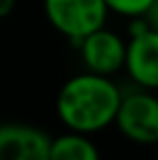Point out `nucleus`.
I'll return each mask as SVG.
<instances>
[{
  "label": "nucleus",
  "instance_id": "obj_8",
  "mask_svg": "<svg viewBox=\"0 0 158 160\" xmlns=\"http://www.w3.org/2000/svg\"><path fill=\"white\" fill-rule=\"evenodd\" d=\"M108 11L113 13H119L124 18H145L150 7L154 4V0H104Z\"/></svg>",
  "mask_w": 158,
  "mask_h": 160
},
{
  "label": "nucleus",
  "instance_id": "obj_5",
  "mask_svg": "<svg viewBox=\"0 0 158 160\" xmlns=\"http://www.w3.org/2000/svg\"><path fill=\"white\" fill-rule=\"evenodd\" d=\"M52 138L28 123H0V160H50Z\"/></svg>",
  "mask_w": 158,
  "mask_h": 160
},
{
  "label": "nucleus",
  "instance_id": "obj_6",
  "mask_svg": "<svg viewBox=\"0 0 158 160\" xmlns=\"http://www.w3.org/2000/svg\"><path fill=\"white\" fill-rule=\"evenodd\" d=\"M132 82L141 89H158V30L145 28L128 39L126 65Z\"/></svg>",
  "mask_w": 158,
  "mask_h": 160
},
{
  "label": "nucleus",
  "instance_id": "obj_3",
  "mask_svg": "<svg viewBox=\"0 0 158 160\" xmlns=\"http://www.w3.org/2000/svg\"><path fill=\"white\" fill-rule=\"evenodd\" d=\"M117 130L136 145L158 143V98L150 89L124 93L115 117Z\"/></svg>",
  "mask_w": 158,
  "mask_h": 160
},
{
  "label": "nucleus",
  "instance_id": "obj_1",
  "mask_svg": "<svg viewBox=\"0 0 158 160\" xmlns=\"http://www.w3.org/2000/svg\"><path fill=\"white\" fill-rule=\"evenodd\" d=\"M121 98V89L108 76L82 72L61 87L56 95V115L72 132L95 134L115 123Z\"/></svg>",
  "mask_w": 158,
  "mask_h": 160
},
{
  "label": "nucleus",
  "instance_id": "obj_4",
  "mask_svg": "<svg viewBox=\"0 0 158 160\" xmlns=\"http://www.w3.org/2000/svg\"><path fill=\"white\" fill-rule=\"evenodd\" d=\"M78 50L80 61L84 63L87 72L113 78L126 65L128 41H124L117 32H113L104 26L87 35L82 41H78Z\"/></svg>",
  "mask_w": 158,
  "mask_h": 160
},
{
  "label": "nucleus",
  "instance_id": "obj_10",
  "mask_svg": "<svg viewBox=\"0 0 158 160\" xmlns=\"http://www.w3.org/2000/svg\"><path fill=\"white\" fill-rule=\"evenodd\" d=\"M13 9H15V0H0V20L11 15Z\"/></svg>",
  "mask_w": 158,
  "mask_h": 160
},
{
  "label": "nucleus",
  "instance_id": "obj_9",
  "mask_svg": "<svg viewBox=\"0 0 158 160\" xmlns=\"http://www.w3.org/2000/svg\"><path fill=\"white\" fill-rule=\"evenodd\" d=\"M145 20L150 22V26H152V28H156V30H158V0H154V4L150 7Z\"/></svg>",
  "mask_w": 158,
  "mask_h": 160
},
{
  "label": "nucleus",
  "instance_id": "obj_7",
  "mask_svg": "<svg viewBox=\"0 0 158 160\" xmlns=\"http://www.w3.org/2000/svg\"><path fill=\"white\" fill-rule=\"evenodd\" d=\"M50 160H102L98 145L89 134L67 130L61 136H54L50 145Z\"/></svg>",
  "mask_w": 158,
  "mask_h": 160
},
{
  "label": "nucleus",
  "instance_id": "obj_2",
  "mask_svg": "<svg viewBox=\"0 0 158 160\" xmlns=\"http://www.w3.org/2000/svg\"><path fill=\"white\" fill-rule=\"evenodd\" d=\"M43 11L54 30L74 43L104 28L108 18L104 0H43Z\"/></svg>",
  "mask_w": 158,
  "mask_h": 160
}]
</instances>
